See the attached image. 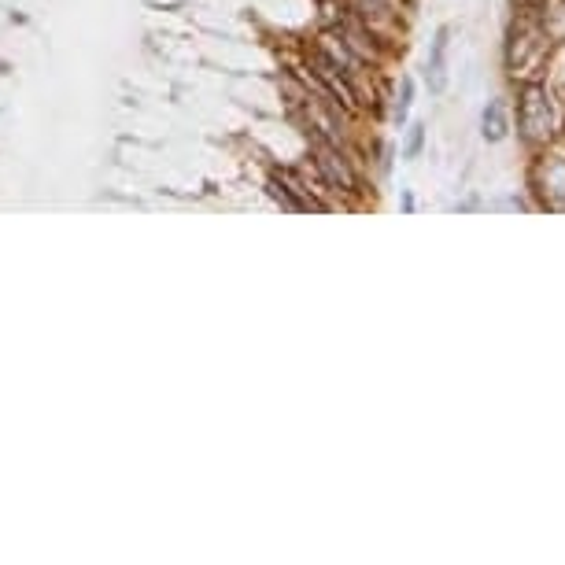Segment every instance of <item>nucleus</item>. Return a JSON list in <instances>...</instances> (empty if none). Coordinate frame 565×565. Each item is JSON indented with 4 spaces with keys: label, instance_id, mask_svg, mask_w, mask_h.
<instances>
[{
    "label": "nucleus",
    "instance_id": "4",
    "mask_svg": "<svg viewBox=\"0 0 565 565\" xmlns=\"http://www.w3.org/2000/svg\"><path fill=\"white\" fill-rule=\"evenodd\" d=\"M506 130H510V126H506L503 100H492V104H488V111H484V137H488V141H503Z\"/></svg>",
    "mask_w": 565,
    "mask_h": 565
},
{
    "label": "nucleus",
    "instance_id": "3",
    "mask_svg": "<svg viewBox=\"0 0 565 565\" xmlns=\"http://www.w3.org/2000/svg\"><path fill=\"white\" fill-rule=\"evenodd\" d=\"M447 41H451V30H440L433 41V60H429V85H433V93H440L447 82V71H444V56H447Z\"/></svg>",
    "mask_w": 565,
    "mask_h": 565
},
{
    "label": "nucleus",
    "instance_id": "6",
    "mask_svg": "<svg viewBox=\"0 0 565 565\" xmlns=\"http://www.w3.org/2000/svg\"><path fill=\"white\" fill-rule=\"evenodd\" d=\"M421 141H425V130H421V126H414V130H410V141H407V159H418Z\"/></svg>",
    "mask_w": 565,
    "mask_h": 565
},
{
    "label": "nucleus",
    "instance_id": "5",
    "mask_svg": "<svg viewBox=\"0 0 565 565\" xmlns=\"http://www.w3.org/2000/svg\"><path fill=\"white\" fill-rule=\"evenodd\" d=\"M410 97H414V82H403V89H399V100H396V119L403 122L407 119V108H410Z\"/></svg>",
    "mask_w": 565,
    "mask_h": 565
},
{
    "label": "nucleus",
    "instance_id": "1",
    "mask_svg": "<svg viewBox=\"0 0 565 565\" xmlns=\"http://www.w3.org/2000/svg\"><path fill=\"white\" fill-rule=\"evenodd\" d=\"M314 163L337 193H355V174H351L348 159L340 156L337 141H314Z\"/></svg>",
    "mask_w": 565,
    "mask_h": 565
},
{
    "label": "nucleus",
    "instance_id": "2",
    "mask_svg": "<svg viewBox=\"0 0 565 565\" xmlns=\"http://www.w3.org/2000/svg\"><path fill=\"white\" fill-rule=\"evenodd\" d=\"M521 130L529 141H543L551 133V108H547L540 85H529L525 97H521Z\"/></svg>",
    "mask_w": 565,
    "mask_h": 565
}]
</instances>
